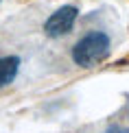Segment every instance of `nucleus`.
<instances>
[{
	"label": "nucleus",
	"instance_id": "7ed1b4c3",
	"mask_svg": "<svg viewBox=\"0 0 129 133\" xmlns=\"http://www.w3.org/2000/svg\"><path fill=\"white\" fill-rule=\"evenodd\" d=\"M20 70V57L9 55V57H0V87H7L9 83L18 76Z\"/></svg>",
	"mask_w": 129,
	"mask_h": 133
},
{
	"label": "nucleus",
	"instance_id": "20e7f679",
	"mask_svg": "<svg viewBox=\"0 0 129 133\" xmlns=\"http://www.w3.org/2000/svg\"><path fill=\"white\" fill-rule=\"evenodd\" d=\"M105 133H129V127H120V124H114V127H109Z\"/></svg>",
	"mask_w": 129,
	"mask_h": 133
},
{
	"label": "nucleus",
	"instance_id": "f257e3e1",
	"mask_svg": "<svg viewBox=\"0 0 129 133\" xmlns=\"http://www.w3.org/2000/svg\"><path fill=\"white\" fill-rule=\"evenodd\" d=\"M112 42L103 31H92L83 35L72 48V61L81 68H94L109 57Z\"/></svg>",
	"mask_w": 129,
	"mask_h": 133
},
{
	"label": "nucleus",
	"instance_id": "f03ea898",
	"mask_svg": "<svg viewBox=\"0 0 129 133\" xmlns=\"http://www.w3.org/2000/svg\"><path fill=\"white\" fill-rule=\"evenodd\" d=\"M77 15H79V9L72 7V4H66V7L57 9L46 22H44V33H46L48 37H53V39L66 35V33L75 26Z\"/></svg>",
	"mask_w": 129,
	"mask_h": 133
}]
</instances>
